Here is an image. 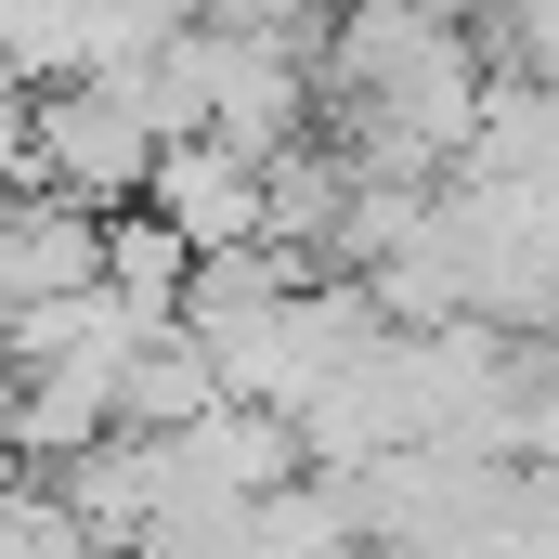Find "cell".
I'll return each mask as SVG.
<instances>
[{"mask_svg":"<svg viewBox=\"0 0 559 559\" xmlns=\"http://www.w3.org/2000/svg\"><path fill=\"white\" fill-rule=\"evenodd\" d=\"M156 105H143V66L131 79H79V92H26V182L79 222H118L143 182H156Z\"/></svg>","mask_w":559,"mask_h":559,"instance_id":"6da1fadb","label":"cell"},{"mask_svg":"<svg viewBox=\"0 0 559 559\" xmlns=\"http://www.w3.org/2000/svg\"><path fill=\"white\" fill-rule=\"evenodd\" d=\"M143 222L182 261H235V248H261V169L222 156V143H169L156 182H143Z\"/></svg>","mask_w":559,"mask_h":559,"instance_id":"7a4b0ae2","label":"cell"},{"mask_svg":"<svg viewBox=\"0 0 559 559\" xmlns=\"http://www.w3.org/2000/svg\"><path fill=\"white\" fill-rule=\"evenodd\" d=\"M0 559H92V534L52 481H0Z\"/></svg>","mask_w":559,"mask_h":559,"instance_id":"3957f363","label":"cell"}]
</instances>
